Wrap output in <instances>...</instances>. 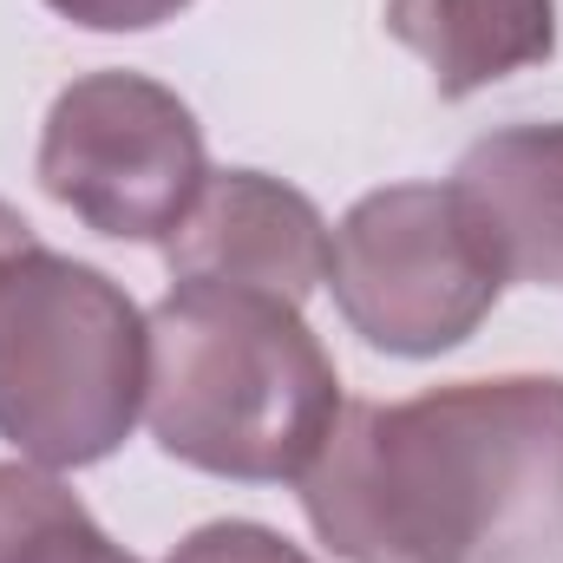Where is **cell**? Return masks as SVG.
Masks as SVG:
<instances>
[{
	"label": "cell",
	"instance_id": "obj_1",
	"mask_svg": "<svg viewBox=\"0 0 563 563\" xmlns=\"http://www.w3.org/2000/svg\"><path fill=\"white\" fill-rule=\"evenodd\" d=\"M295 485L347 563H563V374L354 400Z\"/></svg>",
	"mask_w": 563,
	"mask_h": 563
},
{
	"label": "cell",
	"instance_id": "obj_2",
	"mask_svg": "<svg viewBox=\"0 0 563 563\" xmlns=\"http://www.w3.org/2000/svg\"><path fill=\"white\" fill-rule=\"evenodd\" d=\"M144 420L151 439L210 478H301L341 420V374L295 301L177 282L151 314Z\"/></svg>",
	"mask_w": 563,
	"mask_h": 563
},
{
	"label": "cell",
	"instance_id": "obj_3",
	"mask_svg": "<svg viewBox=\"0 0 563 563\" xmlns=\"http://www.w3.org/2000/svg\"><path fill=\"white\" fill-rule=\"evenodd\" d=\"M144 367L151 334L125 282L46 243L0 263V439L20 459H112L144 413Z\"/></svg>",
	"mask_w": 563,
	"mask_h": 563
},
{
	"label": "cell",
	"instance_id": "obj_4",
	"mask_svg": "<svg viewBox=\"0 0 563 563\" xmlns=\"http://www.w3.org/2000/svg\"><path fill=\"white\" fill-rule=\"evenodd\" d=\"M328 288L367 347L432 361L478 334L505 295V269L452 184H387L341 217Z\"/></svg>",
	"mask_w": 563,
	"mask_h": 563
},
{
	"label": "cell",
	"instance_id": "obj_5",
	"mask_svg": "<svg viewBox=\"0 0 563 563\" xmlns=\"http://www.w3.org/2000/svg\"><path fill=\"white\" fill-rule=\"evenodd\" d=\"M40 190L112 243H170L210 157L197 112L144 73L73 79L40 132Z\"/></svg>",
	"mask_w": 563,
	"mask_h": 563
},
{
	"label": "cell",
	"instance_id": "obj_6",
	"mask_svg": "<svg viewBox=\"0 0 563 563\" xmlns=\"http://www.w3.org/2000/svg\"><path fill=\"white\" fill-rule=\"evenodd\" d=\"M328 250L334 230L295 184L269 170H210L164 243V263L177 282L256 288L301 308L328 282Z\"/></svg>",
	"mask_w": 563,
	"mask_h": 563
},
{
	"label": "cell",
	"instance_id": "obj_7",
	"mask_svg": "<svg viewBox=\"0 0 563 563\" xmlns=\"http://www.w3.org/2000/svg\"><path fill=\"white\" fill-rule=\"evenodd\" d=\"M452 190L492 243L505 282L563 288V119L478 139L459 157Z\"/></svg>",
	"mask_w": 563,
	"mask_h": 563
},
{
	"label": "cell",
	"instance_id": "obj_8",
	"mask_svg": "<svg viewBox=\"0 0 563 563\" xmlns=\"http://www.w3.org/2000/svg\"><path fill=\"white\" fill-rule=\"evenodd\" d=\"M387 33L432 66L439 99H472L558 53V0H387Z\"/></svg>",
	"mask_w": 563,
	"mask_h": 563
},
{
	"label": "cell",
	"instance_id": "obj_9",
	"mask_svg": "<svg viewBox=\"0 0 563 563\" xmlns=\"http://www.w3.org/2000/svg\"><path fill=\"white\" fill-rule=\"evenodd\" d=\"M0 563H139L33 459L0 465Z\"/></svg>",
	"mask_w": 563,
	"mask_h": 563
},
{
	"label": "cell",
	"instance_id": "obj_10",
	"mask_svg": "<svg viewBox=\"0 0 563 563\" xmlns=\"http://www.w3.org/2000/svg\"><path fill=\"white\" fill-rule=\"evenodd\" d=\"M164 563H314L301 544H288L269 525H250V518H217V525H197Z\"/></svg>",
	"mask_w": 563,
	"mask_h": 563
},
{
	"label": "cell",
	"instance_id": "obj_11",
	"mask_svg": "<svg viewBox=\"0 0 563 563\" xmlns=\"http://www.w3.org/2000/svg\"><path fill=\"white\" fill-rule=\"evenodd\" d=\"M46 7L86 33H144V26L177 20L190 0H46Z\"/></svg>",
	"mask_w": 563,
	"mask_h": 563
},
{
	"label": "cell",
	"instance_id": "obj_12",
	"mask_svg": "<svg viewBox=\"0 0 563 563\" xmlns=\"http://www.w3.org/2000/svg\"><path fill=\"white\" fill-rule=\"evenodd\" d=\"M33 243H40V236H33V223H26L13 203H0V263H13V256H20V250H33Z\"/></svg>",
	"mask_w": 563,
	"mask_h": 563
}]
</instances>
